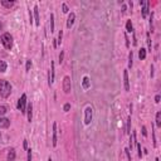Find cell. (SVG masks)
I'll return each instance as SVG.
<instances>
[{"mask_svg":"<svg viewBox=\"0 0 161 161\" xmlns=\"http://www.w3.org/2000/svg\"><path fill=\"white\" fill-rule=\"evenodd\" d=\"M34 18H35V25L39 26L40 25V16H39V10H38V6H34Z\"/></svg>","mask_w":161,"mask_h":161,"instance_id":"cell-7","label":"cell"},{"mask_svg":"<svg viewBox=\"0 0 161 161\" xmlns=\"http://www.w3.org/2000/svg\"><path fill=\"white\" fill-rule=\"evenodd\" d=\"M25 105H26V94H22V97L19 98V101H18V110L20 111L22 113L26 112Z\"/></svg>","mask_w":161,"mask_h":161,"instance_id":"cell-3","label":"cell"},{"mask_svg":"<svg viewBox=\"0 0 161 161\" xmlns=\"http://www.w3.org/2000/svg\"><path fill=\"white\" fill-rule=\"evenodd\" d=\"M12 93V84L5 79L0 81V94H2L3 98H8Z\"/></svg>","mask_w":161,"mask_h":161,"instance_id":"cell-1","label":"cell"},{"mask_svg":"<svg viewBox=\"0 0 161 161\" xmlns=\"http://www.w3.org/2000/svg\"><path fill=\"white\" fill-rule=\"evenodd\" d=\"M74 19H75V14L74 13H71L69 14V16H68V20H67V28H72V25H73V23H74Z\"/></svg>","mask_w":161,"mask_h":161,"instance_id":"cell-10","label":"cell"},{"mask_svg":"<svg viewBox=\"0 0 161 161\" xmlns=\"http://www.w3.org/2000/svg\"><path fill=\"white\" fill-rule=\"evenodd\" d=\"M136 146H137V150H138V157H142V151H141V145L138 142H136Z\"/></svg>","mask_w":161,"mask_h":161,"instance_id":"cell-27","label":"cell"},{"mask_svg":"<svg viewBox=\"0 0 161 161\" xmlns=\"http://www.w3.org/2000/svg\"><path fill=\"white\" fill-rule=\"evenodd\" d=\"M155 161H159V159H156V160H155Z\"/></svg>","mask_w":161,"mask_h":161,"instance_id":"cell-41","label":"cell"},{"mask_svg":"<svg viewBox=\"0 0 161 161\" xmlns=\"http://www.w3.org/2000/svg\"><path fill=\"white\" fill-rule=\"evenodd\" d=\"M63 91L65 93L71 92V78L68 77V75H65L64 79H63Z\"/></svg>","mask_w":161,"mask_h":161,"instance_id":"cell-5","label":"cell"},{"mask_svg":"<svg viewBox=\"0 0 161 161\" xmlns=\"http://www.w3.org/2000/svg\"><path fill=\"white\" fill-rule=\"evenodd\" d=\"M130 132H131V116H128L127 118V127H126V134L130 135Z\"/></svg>","mask_w":161,"mask_h":161,"instance_id":"cell-19","label":"cell"},{"mask_svg":"<svg viewBox=\"0 0 161 161\" xmlns=\"http://www.w3.org/2000/svg\"><path fill=\"white\" fill-rule=\"evenodd\" d=\"M155 102H156V103H159V102H160V96H159V94L155 97Z\"/></svg>","mask_w":161,"mask_h":161,"instance_id":"cell-38","label":"cell"},{"mask_svg":"<svg viewBox=\"0 0 161 161\" xmlns=\"http://www.w3.org/2000/svg\"><path fill=\"white\" fill-rule=\"evenodd\" d=\"M126 30H127L128 33L134 32V28H132V23H131V20H127V23H126Z\"/></svg>","mask_w":161,"mask_h":161,"instance_id":"cell-18","label":"cell"},{"mask_svg":"<svg viewBox=\"0 0 161 161\" xmlns=\"http://www.w3.org/2000/svg\"><path fill=\"white\" fill-rule=\"evenodd\" d=\"M6 111H8V108H6L5 106H0V116L5 115V113H6Z\"/></svg>","mask_w":161,"mask_h":161,"instance_id":"cell-25","label":"cell"},{"mask_svg":"<svg viewBox=\"0 0 161 161\" xmlns=\"http://www.w3.org/2000/svg\"><path fill=\"white\" fill-rule=\"evenodd\" d=\"M29 19H30V24L33 23V14H32V12H29Z\"/></svg>","mask_w":161,"mask_h":161,"instance_id":"cell-35","label":"cell"},{"mask_svg":"<svg viewBox=\"0 0 161 161\" xmlns=\"http://www.w3.org/2000/svg\"><path fill=\"white\" fill-rule=\"evenodd\" d=\"M28 161H32V150H28Z\"/></svg>","mask_w":161,"mask_h":161,"instance_id":"cell-31","label":"cell"},{"mask_svg":"<svg viewBox=\"0 0 161 161\" xmlns=\"http://www.w3.org/2000/svg\"><path fill=\"white\" fill-rule=\"evenodd\" d=\"M82 86H83V88H88V87H89V78H88V77H84V78H83Z\"/></svg>","mask_w":161,"mask_h":161,"instance_id":"cell-16","label":"cell"},{"mask_svg":"<svg viewBox=\"0 0 161 161\" xmlns=\"http://www.w3.org/2000/svg\"><path fill=\"white\" fill-rule=\"evenodd\" d=\"M14 159H15V150L10 149V150H9V154H8V160L9 161H14Z\"/></svg>","mask_w":161,"mask_h":161,"instance_id":"cell-13","label":"cell"},{"mask_svg":"<svg viewBox=\"0 0 161 161\" xmlns=\"http://www.w3.org/2000/svg\"><path fill=\"white\" fill-rule=\"evenodd\" d=\"M146 38H147V45H149V51L151 52V39H150V33L146 34Z\"/></svg>","mask_w":161,"mask_h":161,"instance_id":"cell-26","label":"cell"},{"mask_svg":"<svg viewBox=\"0 0 161 161\" xmlns=\"http://www.w3.org/2000/svg\"><path fill=\"white\" fill-rule=\"evenodd\" d=\"M23 146H24V149H25V150L28 149V141H26V140H24V145H23Z\"/></svg>","mask_w":161,"mask_h":161,"instance_id":"cell-37","label":"cell"},{"mask_svg":"<svg viewBox=\"0 0 161 161\" xmlns=\"http://www.w3.org/2000/svg\"><path fill=\"white\" fill-rule=\"evenodd\" d=\"M0 40H2L3 45L5 47V49H12L13 47V37L10 35V33H4L0 38Z\"/></svg>","mask_w":161,"mask_h":161,"instance_id":"cell-2","label":"cell"},{"mask_svg":"<svg viewBox=\"0 0 161 161\" xmlns=\"http://www.w3.org/2000/svg\"><path fill=\"white\" fill-rule=\"evenodd\" d=\"M51 83H53V81H54V63L52 62V65H51Z\"/></svg>","mask_w":161,"mask_h":161,"instance_id":"cell-20","label":"cell"},{"mask_svg":"<svg viewBox=\"0 0 161 161\" xmlns=\"http://www.w3.org/2000/svg\"><path fill=\"white\" fill-rule=\"evenodd\" d=\"M30 67H32V62H30V61H26V67H25L26 72H29V71H30Z\"/></svg>","mask_w":161,"mask_h":161,"instance_id":"cell-28","label":"cell"},{"mask_svg":"<svg viewBox=\"0 0 161 161\" xmlns=\"http://www.w3.org/2000/svg\"><path fill=\"white\" fill-rule=\"evenodd\" d=\"M51 32H54V15L51 14Z\"/></svg>","mask_w":161,"mask_h":161,"instance_id":"cell-22","label":"cell"},{"mask_svg":"<svg viewBox=\"0 0 161 161\" xmlns=\"http://www.w3.org/2000/svg\"><path fill=\"white\" fill-rule=\"evenodd\" d=\"M26 116H28V121H32L33 118V106H32V103H29L26 107Z\"/></svg>","mask_w":161,"mask_h":161,"instance_id":"cell-9","label":"cell"},{"mask_svg":"<svg viewBox=\"0 0 161 161\" xmlns=\"http://www.w3.org/2000/svg\"><path fill=\"white\" fill-rule=\"evenodd\" d=\"M6 71V63L4 61H0V72H5Z\"/></svg>","mask_w":161,"mask_h":161,"instance_id":"cell-21","label":"cell"},{"mask_svg":"<svg viewBox=\"0 0 161 161\" xmlns=\"http://www.w3.org/2000/svg\"><path fill=\"white\" fill-rule=\"evenodd\" d=\"M62 8H63V13H68V10H69V9H68L67 4H63V5H62Z\"/></svg>","mask_w":161,"mask_h":161,"instance_id":"cell-30","label":"cell"},{"mask_svg":"<svg viewBox=\"0 0 161 161\" xmlns=\"http://www.w3.org/2000/svg\"><path fill=\"white\" fill-rule=\"evenodd\" d=\"M156 126L157 127H161V112H157L156 113Z\"/></svg>","mask_w":161,"mask_h":161,"instance_id":"cell-17","label":"cell"},{"mask_svg":"<svg viewBox=\"0 0 161 161\" xmlns=\"http://www.w3.org/2000/svg\"><path fill=\"white\" fill-rule=\"evenodd\" d=\"M125 152H126V155H127L128 160L131 161V154H130V149H125Z\"/></svg>","mask_w":161,"mask_h":161,"instance_id":"cell-32","label":"cell"},{"mask_svg":"<svg viewBox=\"0 0 161 161\" xmlns=\"http://www.w3.org/2000/svg\"><path fill=\"white\" fill-rule=\"evenodd\" d=\"M84 113H86V117H84V124L86 125H89L91 121H92V116H93V111L91 107H87L86 111H84Z\"/></svg>","mask_w":161,"mask_h":161,"instance_id":"cell-4","label":"cell"},{"mask_svg":"<svg viewBox=\"0 0 161 161\" xmlns=\"http://www.w3.org/2000/svg\"><path fill=\"white\" fill-rule=\"evenodd\" d=\"M142 135L144 136H147V131H146V127L145 126H142Z\"/></svg>","mask_w":161,"mask_h":161,"instance_id":"cell-34","label":"cell"},{"mask_svg":"<svg viewBox=\"0 0 161 161\" xmlns=\"http://www.w3.org/2000/svg\"><path fill=\"white\" fill-rule=\"evenodd\" d=\"M125 39H126V45H127V47H130V42H128V38H127V35H125Z\"/></svg>","mask_w":161,"mask_h":161,"instance_id":"cell-36","label":"cell"},{"mask_svg":"<svg viewBox=\"0 0 161 161\" xmlns=\"http://www.w3.org/2000/svg\"><path fill=\"white\" fill-rule=\"evenodd\" d=\"M48 161H52V159H51V157H49V159H48Z\"/></svg>","mask_w":161,"mask_h":161,"instance_id":"cell-40","label":"cell"},{"mask_svg":"<svg viewBox=\"0 0 161 161\" xmlns=\"http://www.w3.org/2000/svg\"><path fill=\"white\" fill-rule=\"evenodd\" d=\"M69 108H71V105H69V103H65L64 107H63V110H64L65 112H68V111H69Z\"/></svg>","mask_w":161,"mask_h":161,"instance_id":"cell-29","label":"cell"},{"mask_svg":"<svg viewBox=\"0 0 161 161\" xmlns=\"http://www.w3.org/2000/svg\"><path fill=\"white\" fill-rule=\"evenodd\" d=\"M62 37H63V32L61 30L59 34H58V39H57V45H61V43H62Z\"/></svg>","mask_w":161,"mask_h":161,"instance_id":"cell-24","label":"cell"},{"mask_svg":"<svg viewBox=\"0 0 161 161\" xmlns=\"http://www.w3.org/2000/svg\"><path fill=\"white\" fill-rule=\"evenodd\" d=\"M140 5H142V18H146L150 12V3L149 2H140Z\"/></svg>","mask_w":161,"mask_h":161,"instance_id":"cell-6","label":"cell"},{"mask_svg":"<svg viewBox=\"0 0 161 161\" xmlns=\"http://www.w3.org/2000/svg\"><path fill=\"white\" fill-rule=\"evenodd\" d=\"M10 126V120L9 118H0V128H6Z\"/></svg>","mask_w":161,"mask_h":161,"instance_id":"cell-8","label":"cell"},{"mask_svg":"<svg viewBox=\"0 0 161 161\" xmlns=\"http://www.w3.org/2000/svg\"><path fill=\"white\" fill-rule=\"evenodd\" d=\"M138 58H140L141 61H144V59L146 58V49H145V48H141V49L138 51Z\"/></svg>","mask_w":161,"mask_h":161,"instance_id":"cell-14","label":"cell"},{"mask_svg":"<svg viewBox=\"0 0 161 161\" xmlns=\"http://www.w3.org/2000/svg\"><path fill=\"white\" fill-rule=\"evenodd\" d=\"M124 81H125V89L130 91V82H128V73H127V71L124 72Z\"/></svg>","mask_w":161,"mask_h":161,"instance_id":"cell-11","label":"cell"},{"mask_svg":"<svg viewBox=\"0 0 161 161\" xmlns=\"http://www.w3.org/2000/svg\"><path fill=\"white\" fill-rule=\"evenodd\" d=\"M2 28H3V24H2V23H0V30H2Z\"/></svg>","mask_w":161,"mask_h":161,"instance_id":"cell-39","label":"cell"},{"mask_svg":"<svg viewBox=\"0 0 161 161\" xmlns=\"http://www.w3.org/2000/svg\"><path fill=\"white\" fill-rule=\"evenodd\" d=\"M63 57H64V52H61V54H59V63L63 62Z\"/></svg>","mask_w":161,"mask_h":161,"instance_id":"cell-33","label":"cell"},{"mask_svg":"<svg viewBox=\"0 0 161 161\" xmlns=\"http://www.w3.org/2000/svg\"><path fill=\"white\" fill-rule=\"evenodd\" d=\"M132 58H134V54H132V51H131L130 54H128V67L130 68L132 67Z\"/></svg>","mask_w":161,"mask_h":161,"instance_id":"cell-23","label":"cell"},{"mask_svg":"<svg viewBox=\"0 0 161 161\" xmlns=\"http://www.w3.org/2000/svg\"><path fill=\"white\" fill-rule=\"evenodd\" d=\"M2 5H3L4 8H9V9H10V8L14 5V2H5V0H3V2H2Z\"/></svg>","mask_w":161,"mask_h":161,"instance_id":"cell-15","label":"cell"},{"mask_svg":"<svg viewBox=\"0 0 161 161\" xmlns=\"http://www.w3.org/2000/svg\"><path fill=\"white\" fill-rule=\"evenodd\" d=\"M53 146H57V124H53V138H52Z\"/></svg>","mask_w":161,"mask_h":161,"instance_id":"cell-12","label":"cell"},{"mask_svg":"<svg viewBox=\"0 0 161 161\" xmlns=\"http://www.w3.org/2000/svg\"><path fill=\"white\" fill-rule=\"evenodd\" d=\"M0 136H2V135H0Z\"/></svg>","mask_w":161,"mask_h":161,"instance_id":"cell-42","label":"cell"}]
</instances>
